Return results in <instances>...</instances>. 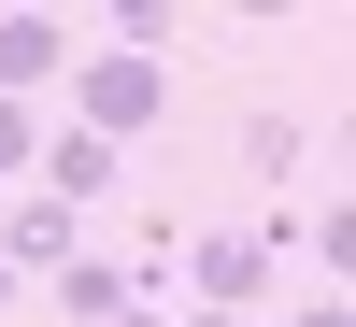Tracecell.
Segmentation results:
<instances>
[{
    "label": "cell",
    "mask_w": 356,
    "mask_h": 327,
    "mask_svg": "<svg viewBox=\"0 0 356 327\" xmlns=\"http://www.w3.org/2000/svg\"><path fill=\"white\" fill-rule=\"evenodd\" d=\"M285 256H300V214H257V228H186V256H171V285H186L200 313H257Z\"/></svg>",
    "instance_id": "1"
},
{
    "label": "cell",
    "mask_w": 356,
    "mask_h": 327,
    "mask_svg": "<svg viewBox=\"0 0 356 327\" xmlns=\"http://www.w3.org/2000/svg\"><path fill=\"white\" fill-rule=\"evenodd\" d=\"M72 128L86 142H114V157H129L143 128H171V57H114V43H72Z\"/></svg>",
    "instance_id": "2"
},
{
    "label": "cell",
    "mask_w": 356,
    "mask_h": 327,
    "mask_svg": "<svg viewBox=\"0 0 356 327\" xmlns=\"http://www.w3.org/2000/svg\"><path fill=\"white\" fill-rule=\"evenodd\" d=\"M29 185H43L57 214L86 228V214H100L114 185H129V157H114V142H86V128H43V157H29Z\"/></svg>",
    "instance_id": "3"
},
{
    "label": "cell",
    "mask_w": 356,
    "mask_h": 327,
    "mask_svg": "<svg viewBox=\"0 0 356 327\" xmlns=\"http://www.w3.org/2000/svg\"><path fill=\"white\" fill-rule=\"evenodd\" d=\"M72 72V15H0V100H43Z\"/></svg>",
    "instance_id": "4"
},
{
    "label": "cell",
    "mask_w": 356,
    "mask_h": 327,
    "mask_svg": "<svg viewBox=\"0 0 356 327\" xmlns=\"http://www.w3.org/2000/svg\"><path fill=\"white\" fill-rule=\"evenodd\" d=\"M72 256H86V228L57 214V199H15V214H0V271H15V285H43V271H72Z\"/></svg>",
    "instance_id": "5"
},
{
    "label": "cell",
    "mask_w": 356,
    "mask_h": 327,
    "mask_svg": "<svg viewBox=\"0 0 356 327\" xmlns=\"http://www.w3.org/2000/svg\"><path fill=\"white\" fill-rule=\"evenodd\" d=\"M129 313V256H72V271H43V327H114Z\"/></svg>",
    "instance_id": "6"
},
{
    "label": "cell",
    "mask_w": 356,
    "mask_h": 327,
    "mask_svg": "<svg viewBox=\"0 0 356 327\" xmlns=\"http://www.w3.org/2000/svg\"><path fill=\"white\" fill-rule=\"evenodd\" d=\"M243 171L257 185H300V114H243Z\"/></svg>",
    "instance_id": "7"
},
{
    "label": "cell",
    "mask_w": 356,
    "mask_h": 327,
    "mask_svg": "<svg viewBox=\"0 0 356 327\" xmlns=\"http://www.w3.org/2000/svg\"><path fill=\"white\" fill-rule=\"evenodd\" d=\"M300 256H314V271H342V256H356V199H314V242H300Z\"/></svg>",
    "instance_id": "8"
},
{
    "label": "cell",
    "mask_w": 356,
    "mask_h": 327,
    "mask_svg": "<svg viewBox=\"0 0 356 327\" xmlns=\"http://www.w3.org/2000/svg\"><path fill=\"white\" fill-rule=\"evenodd\" d=\"M29 157H43V114H29V100H0V185H15Z\"/></svg>",
    "instance_id": "9"
},
{
    "label": "cell",
    "mask_w": 356,
    "mask_h": 327,
    "mask_svg": "<svg viewBox=\"0 0 356 327\" xmlns=\"http://www.w3.org/2000/svg\"><path fill=\"white\" fill-rule=\"evenodd\" d=\"M300 327H356V313H342V285H328V299H314V313H300Z\"/></svg>",
    "instance_id": "10"
},
{
    "label": "cell",
    "mask_w": 356,
    "mask_h": 327,
    "mask_svg": "<svg viewBox=\"0 0 356 327\" xmlns=\"http://www.w3.org/2000/svg\"><path fill=\"white\" fill-rule=\"evenodd\" d=\"M171 327H243V313H171Z\"/></svg>",
    "instance_id": "11"
},
{
    "label": "cell",
    "mask_w": 356,
    "mask_h": 327,
    "mask_svg": "<svg viewBox=\"0 0 356 327\" xmlns=\"http://www.w3.org/2000/svg\"><path fill=\"white\" fill-rule=\"evenodd\" d=\"M114 327H171V313H143V299H129V313H114Z\"/></svg>",
    "instance_id": "12"
},
{
    "label": "cell",
    "mask_w": 356,
    "mask_h": 327,
    "mask_svg": "<svg viewBox=\"0 0 356 327\" xmlns=\"http://www.w3.org/2000/svg\"><path fill=\"white\" fill-rule=\"evenodd\" d=\"M15 299H29V285H15V271H0V313H15Z\"/></svg>",
    "instance_id": "13"
}]
</instances>
